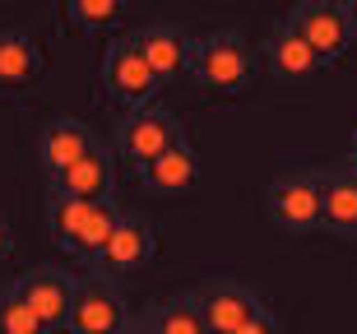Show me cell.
<instances>
[{
  "instance_id": "10",
  "label": "cell",
  "mask_w": 357,
  "mask_h": 334,
  "mask_svg": "<svg viewBox=\"0 0 357 334\" xmlns=\"http://www.w3.org/2000/svg\"><path fill=\"white\" fill-rule=\"evenodd\" d=\"M195 297H199V316H204V330L209 334H232V330H241L246 321H255V316L265 311V302L237 279L209 283V288L195 293Z\"/></svg>"
},
{
  "instance_id": "4",
  "label": "cell",
  "mask_w": 357,
  "mask_h": 334,
  "mask_svg": "<svg viewBox=\"0 0 357 334\" xmlns=\"http://www.w3.org/2000/svg\"><path fill=\"white\" fill-rule=\"evenodd\" d=\"M181 139H185L181 116H172V112H162V107L130 112V116H121V126H116V153L126 158V167H130L135 176L144 172L149 162H158L172 144H181Z\"/></svg>"
},
{
  "instance_id": "18",
  "label": "cell",
  "mask_w": 357,
  "mask_h": 334,
  "mask_svg": "<svg viewBox=\"0 0 357 334\" xmlns=\"http://www.w3.org/2000/svg\"><path fill=\"white\" fill-rule=\"evenodd\" d=\"M121 19H126V5L121 0H66L61 5V33H70V38L116 28Z\"/></svg>"
},
{
  "instance_id": "25",
  "label": "cell",
  "mask_w": 357,
  "mask_h": 334,
  "mask_svg": "<svg viewBox=\"0 0 357 334\" xmlns=\"http://www.w3.org/2000/svg\"><path fill=\"white\" fill-rule=\"evenodd\" d=\"M348 162H353V167H357V130L348 135Z\"/></svg>"
},
{
  "instance_id": "23",
  "label": "cell",
  "mask_w": 357,
  "mask_h": 334,
  "mask_svg": "<svg viewBox=\"0 0 357 334\" xmlns=\"http://www.w3.org/2000/svg\"><path fill=\"white\" fill-rule=\"evenodd\" d=\"M10 251H14V232H10V223H5V214H0V265L10 260Z\"/></svg>"
},
{
  "instance_id": "11",
  "label": "cell",
  "mask_w": 357,
  "mask_h": 334,
  "mask_svg": "<svg viewBox=\"0 0 357 334\" xmlns=\"http://www.w3.org/2000/svg\"><path fill=\"white\" fill-rule=\"evenodd\" d=\"M52 181V195H66V200H112V190H116V158L107 153L102 144L93 149V153H84L79 162H70L66 172L47 176Z\"/></svg>"
},
{
  "instance_id": "1",
  "label": "cell",
  "mask_w": 357,
  "mask_h": 334,
  "mask_svg": "<svg viewBox=\"0 0 357 334\" xmlns=\"http://www.w3.org/2000/svg\"><path fill=\"white\" fill-rule=\"evenodd\" d=\"M121 214H126V209H116L112 200L89 204V200H66V195H52V204H47V232H52V241L66 255H75V260L93 265V260H98V251L112 241Z\"/></svg>"
},
{
  "instance_id": "13",
  "label": "cell",
  "mask_w": 357,
  "mask_h": 334,
  "mask_svg": "<svg viewBox=\"0 0 357 334\" xmlns=\"http://www.w3.org/2000/svg\"><path fill=\"white\" fill-rule=\"evenodd\" d=\"M135 47L149 61V70L158 75V84H176L190 75V47L195 42L185 38L176 24H149L135 33Z\"/></svg>"
},
{
  "instance_id": "5",
  "label": "cell",
  "mask_w": 357,
  "mask_h": 334,
  "mask_svg": "<svg viewBox=\"0 0 357 334\" xmlns=\"http://www.w3.org/2000/svg\"><path fill=\"white\" fill-rule=\"evenodd\" d=\"M288 24H292V33L306 42V52L316 56L320 70L339 66V61L348 56L353 33H348L344 5H334V0H302V5H292V10H288Z\"/></svg>"
},
{
  "instance_id": "7",
  "label": "cell",
  "mask_w": 357,
  "mask_h": 334,
  "mask_svg": "<svg viewBox=\"0 0 357 334\" xmlns=\"http://www.w3.org/2000/svg\"><path fill=\"white\" fill-rule=\"evenodd\" d=\"M75 288H79V274L70 269H56V265H33L14 279V293L24 297L33 316H38L47 330H66L70 321V302H75Z\"/></svg>"
},
{
  "instance_id": "3",
  "label": "cell",
  "mask_w": 357,
  "mask_h": 334,
  "mask_svg": "<svg viewBox=\"0 0 357 334\" xmlns=\"http://www.w3.org/2000/svg\"><path fill=\"white\" fill-rule=\"evenodd\" d=\"M190 79L204 93H241L255 79V52L241 33H209L190 47Z\"/></svg>"
},
{
  "instance_id": "19",
  "label": "cell",
  "mask_w": 357,
  "mask_h": 334,
  "mask_svg": "<svg viewBox=\"0 0 357 334\" xmlns=\"http://www.w3.org/2000/svg\"><path fill=\"white\" fill-rule=\"evenodd\" d=\"M149 321H153V334H209L199 316V297H172L149 311Z\"/></svg>"
},
{
  "instance_id": "16",
  "label": "cell",
  "mask_w": 357,
  "mask_h": 334,
  "mask_svg": "<svg viewBox=\"0 0 357 334\" xmlns=\"http://www.w3.org/2000/svg\"><path fill=\"white\" fill-rule=\"evenodd\" d=\"M195 176H199V153L190 149V139H181L158 162H149L144 172H139V181L153 195H185V190L195 186Z\"/></svg>"
},
{
  "instance_id": "17",
  "label": "cell",
  "mask_w": 357,
  "mask_h": 334,
  "mask_svg": "<svg viewBox=\"0 0 357 334\" xmlns=\"http://www.w3.org/2000/svg\"><path fill=\"white\" fill-rule=\"evenodd\" d=\"M265 66L274 70L278 79H288V84H302V79H311L316 75V56L306 52V42L292 33V24L288 19H278L274 24V33L265 38Z\"/></svg>"
},
{
  "instance_id": "22",
  "label": "cell",
  "mask_w": 357,
  "mask_h": 334,
  "mask_svg": "<svg viewBox=\"0 0 357 334\" xmlns=\"http://www.w3.org/2000/svg\"><path fill=\"white\" fill-rule=\"evenodd\" d=\"M116 334H153V321H149V316H130Z\"/></svg>"
},
{
  "instance_id": "2",
  "label": "cell",
  "mask_w": 357,
  "mask_h": 334,
  "mask_svg": "<svg viewBox=\"0 0 357 334\" xmlns=\"http://www.w3.org/2000/svg\"><path fill=\"white\" fill-rule=\"evenodd\" d=\"M98 84H102V98L112 107H121L126 116H130V112L158 107V93H162L158 75L149 70V61L139 56V47H135V33H116V38L107 42Z\"/></svg>"
},
{
  "instance_id": "9",
  "label": "cell",
  "mask_w": 357,
  "mask_h": 334,
  "mask_svg": "<svg viewBox=\"0 0 357 334\" xmlns=\"http://www.w3.org/2000/svg\"><path fill=\"white\" fill-rule=\"evenodd\" d=\"M126 321H130V311H126V297H121L116 283L98 279V274L79 279L75 302H70L66 334H116Z\"/></svg>"
},
{
  "instance_id": "24",
  "label": "cell",
  "mask_w": 357,
  "mask_h": 334,
  "mask_svg": "<svg viewBox=\"0 0 357 334\" xmlns=\"http://www.w3.org/2000/svg\"><path fill=\"white\" fill-rule=\"evenodd\" d=\"M344 14H348V33L357 38V0H348V5H344Z\"/></svg>"
},
{
  "instance_id": "14",
  "label": "cell",
  "mask_w": 357,
  "mask_h": 334,
  "mask_svg": "<svg viewBox=\"0 0 357 334\" xmlns=\"http://www.w3.org/2000/svg\"><path fill=\"white\" fill-rule=\"evenodd\" d=\"M320 227H330L339 237H357V167H320Z\"/></svg>"
},
{
  "instance_id": "6",
  "label": "cell",
  "mask_w": 357,
  "mask_h": 334,
  "mask_svg": "<svg viewBox=\"0 0 357 334\" xmlns=\"http://www.w3.org/2000/svg\"><path fill=\"white\" fill-rule=\"evenodd\" d=\"M153 251H158V232H153V223H149L144 214H121L116 232H112V241H107L102 251H98V260H93V274L98 279H130V274H139V269L153 260Z\"/></svg>"
},
{
  "instance_id": "15",
  "label": "cell",
  "mask_w": 357,
  "mask_h": 334,
  "mask_svg": "<svg viewBox=\"0 0 357 334\" xmlns=\"http://www.w3.org/2000/svg\"><path fill=\"white\" fill-rule=\"evenodd\" d=\"M93 149H98V135H93L89 121H79V116H56V121H47L42 135H38V162L47 167V176L66 172L70 162H79Z\"/></svg>"
},
{
  "instance_id": "12",
  "label": "cell",
  "mask_w": 357,
  "mask_h": 334,
  "mask_svg": "<svg viewBox=\"0 0 357 334\" xmlns=\"http://www.w3.org/2000/svg\"><path fill=\"white\" fill-rule=\"evenodd\" d=\"M47 75V47L33 33L0 28V93H24Z\"/></svg>"
},
{
  "instance_id": "21",
  "label": "cell",
  "mask_w": 357,
  "mask_h": 334,
  "mask_svg": "<svg viewBox=\"0 0 357 334\" xmlns=\"http://www.w3.org/2000/svg\"><path fill=\"white\" fill-rule=\"evenodd\" d=\"M232 334H278V316H274V311H260V316H255V321H246V325H241V330H232Z\"/></svg>"
},
{
  "instance_id": "20",
  "label": "cell",
  "mask_w": 357,
  "mask_h": 334,
  "mask_svg": "<svg viewBox=\"0 0 357 334\" xmlns=\"http://www.w3.org/2000/svg\"><path fill=\"white\" fill-rule=\"evenodd\" d=\"M0 334H52V330L33 316V307L14 288H5L0 293Z\"/></svg>"
},
{
  "instance_id": "8",
  "label": "cell",
  "mask_w": 357,
  "mask_h": 334,
  "mask_svg": "<svg viewBox=\"0 0 357 334\" xmlns=\"http://www.w3.org/2000/svg\"><path fill=\"white\" fill-rule=\"evenodd\" d=\"M265 218L283 232H316L320 227V181L316 172L278 176L265 190Z\"/></svg>"
}]
</instances>
